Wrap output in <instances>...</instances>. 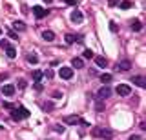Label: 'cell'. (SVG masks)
I'll use <instances>...</instances> for the list:
<instances>
[{
    "label": "cell",
    "instance_id": "obj_1",
    "mask_svg": "<svg viewBox=\"0 0 146 140\" xmlns=\"http://www.w3.org/2000/svg\"><path fill=\"white\" fill-rule=\"evenodd\" d=\"M91 137L99 138V140H111L113 138V131L108 128H102V126H95L91 129Z\"/></svg>",
    "mask_w": 146,
    "mask_h": 140
},
{
    "label": "cell",
    "instance_id": "obj_2",
    "mask_svg": "<svg viewBox=\"0 0 146 140\" xmlns=\"http://www.w3.org/2000/svg\"><path fill=\"white\" fill-rule=\"evenodd\" d=\"M27 116H29V111H27L26 107H18V109L13 107V109H11V118L17 120V122L22 120V118H27Z\"/></svg>",
    "mask_w": 146,
    "mask_h": 140
},
{
    "label": "cell",
    "instance_id": "obj_3",
    "mask_svg": "<svg viewBox=\"0 0 146 140\" xmlns=\"http://www.w3.org/2000/svg\"><path fill=\"white\" fill-rule=\"evenodd\" d=\"M115 93L119 97H128V95H131V87L128 84H119L115 87Z\"/></svg>",
    "mask_w": 146,
    "mask_h": 140
},
{
    "label": "cell",
    "instance_id": "obj_4",
    "mask_svg": "<svg viewBox=\"0 0 146 140\" xmlns=\"http://www.w3.org/2000/svg\"><path fill=\"white\" fill-rule=\"evenodd\" d=\"M111 97V89L108 87V85H102V87L97 91V98L99 100H106V98H110Z\"/></svg>",
    "mask_w": 146,
    "mask_h": 140
},
{
    "label": "cell",
    "instance_id": "obj_5",
    "mask_svg": "<svg viewBox=\"0 0 146 140\" xmlns=\"http://www.w3.org/2000/svg\"><path fill=\"white\" fill-rule=\"evenodd\" d=\"M31 11H33V15H35V18H44L46 15H48V9L46 7H42V6H33L31 7Z\"/></svg>",
    "mask_w": 146,
    "mask_h": 140
},
{
    "label": "cell",
    "instance_id": "obj_6",
    "mask_svg": "<svg viewBox=\"0 0 146 140\" xmlns=\"http://www.w3.org/2000/svg\"><path fill=\"white\" fill-rule=\"evenodd\" d=\"M58 76H60V78H64V80H70L71 76H73V69H71V67H60Z\"/></svg>",
    "mask_w": 146,
    "mask_h": 140
},
{
    "label": "cell",
    "instance_id": "obj_7",
    "mask_svg": "<svg viewBox=\"0 0 146 140\" xmlns=\"http://www.w3.org/2000/svg\"><path fill=\"white\" fill-rule=\"evenodd\" d=\"M82 20H84V15H82L79 9H75L71 13V22L73 24H82Z\"/></svg>",
    "mask_w": 146,
    "mask_h": 140
},
{
    "label": "cell",
    "instance_id": "obj_8",
    "mask_svg": "<svg viewBox=\"0 0 146 140\" xmlns=\"http://www.w3.org/2000/svg\"><path fill=\"white\" fill-rule=\"evenodd\" d=\"M79 116L77 115H68V116H64V124H68V126H75V124H79Z\"/></svg>",
    "mask_w": 146,
    "mask_h": 140
},
{
    "label": "cell",
    "instance_id": "obj_9",
    "mask_svg": "<svg viewBox=\"0 0 146 140\" xmlns=\"http://www.w3.org/2000/svg\"><path fill=\"white\" fill-rule=\"evenodd\" d=\"M2 95H6V97H13V95H15V85H11V84L2 85Z\"/></svg>",
    "mask_w": 146,
    "mask_h": 140
},
{
    "label": "cell",
    "instance_id": "obj_10",
    "mask_svg": "<svg viewBox=\"0 0 146 140\" xmlns=\"http://www.w3.org/2000/svg\"><path fill=\"white\" fill-rule=\"evenodd\" d=\"M130 67H131V62L130 60H121L117 64V69L119 71H130Z\"/></svg>",
    "mask_w": 146,
    "mask_h": 140
},
{
    "label": "cell",
    "instance_id": "obj_11",
    "mask_svg": "<svg viewBox=\"0 0 146 140\" xmlns=\"http://www.w3.org/2000/svg\"><path fill=\"white\" fill-rule=\"evenodd\" d=\"M80 38V35H71V33H68L66 37H64V40H66V44L68 46H71V44H75L77 40Z\"/></svg>",
    "mask_w": 146,
    "mask_h": 140
},
{
    "label": "cell",
    "instance_id": "obj_12",
    "mask_svg": "<svg viewBox=\"0 0 146 140\" xmlns=\"http://www.w3.org/2000/svg\"><path fill=\"white\" fill-rule=\"evenodd\" d=\"M131 80H133V84L135 85H139V87H146V82H144V76H141V75H137V76H133V78H131Z\"/></svg>",
    "mask_w": 146,
    "mask_h": 140
},
{
    "label": "cell",
    "instance_id": "obj_13",
    "mask_svg": "<svg viewBox=\"0 0 146 140\" xmlns=\"http://www.w3.org/2000/svg\"><path fill=\"white\" fill-rule=\"evenodd\" d=\"M71 66L75 67V69H82V67H84V60H82V58H79V57H75L71 60Z\"/></svg>",
    "mask_w": 146,
    "mask_h": 140
},
{
    "label": "cell",
    "instance_id": "obj_14",
    "mask_svg": "<svg viewBox=\"0 0 146 140\" xmlns=\"http://www.w3.org/2000/svg\"><path fill=\"white\" fill-rule=\"evenodd\" d=\"M42 38L46 40V42H53V40H55V33H53V31H42Z\"/></svg>",
    "mask_w": 146,
    "mask_h": 140
},
{
    "label": "cell",
    "instance_id": "obj_15",
    "mask_svg": "<svg viewBox=\"0 0 146 140\" xmlns=\"http://www.w3.org/2000/svg\"><path fill=\"white\" fill-rule=\"evenodd\" d=\"M42 78H44V73H42L40 69H35V71H33V82H35V84H38Z\"/></svg>",
    "mask_w": 146,
    "mask_h": 140
},
{
    "label": "cell",
    "instance_id": "obj_16",
    "mask_svg": "<svg viewBox=\"0 0 146 140\" xmlns=\"http://www.w3.org/2000/svg\"><path fill=\"white\" fill-rule=\"evenodd\" d=\"M6 57H7V58H15V57H17V49L13 47V46H7V47H6Z\"/></svg>",
    "mask_w": 146,
    "mask_h": 140
},
{
    "label": "cell",
    "instance_id": "obj_17",
    "mask_svg": "<svg viewBox=\"0 0 146 140\" xmlns=\"http://www.w3.org/2000/svg\"><path fill=\"white\" fill-rule=\"evenodd\" d=\"M104 109H106V106H104V100H95V111H99V113H102Z\"/></svg>",
    "mask_w": 146,
    "mask_h": 140
},
{
    "label": "cell",
    "instance_id": "obj_18",
    "mask_svg": "<svg viewBox=\"0 0 146 140\" xmlns=\"http://www.w3.org/2000/svg\"><path fill=\"white\" fill-rule=\"evenodd\" d=\"M93 58H95V62H97L99 67H106V66H108V60H106L104 57H93Z\"/></svg>",
    "mask_w": 146,
    "mask_h": 140
},
{
    "label": "cell",
    "instance_id": "obj_19",
    "mask_svg": "<svg viewBox=\"0 0 146 140\" xmlns=\"http://www.w3.org/2000/svg\"><path fill=\"white\" fill-rule=\"evenodd\" d=\"M26 60L29 62V64H36V62H38V57H36L35 53H27V55H26Z\"/></svg>",
    "mask_w": 146,
    "mask_h": 140
},
{
    "label": "cell",
    "instance_id": "obj_20",
    "mask_svg": "<svg viewBox=\"0 0 146 140\" xmlns=\"http://www.w3.org/2000/svg\"><path fill=\"white\" fill-rule=\"evenodd\" d=\"M111 78H113V76L110 75V73H104V75H100V82H102L104 85H108L110 82H111Z\"/></svg>",
    "mask_w": 146,
    "mask_h": 140
},
{
    "label": "cell",
    "instance_id": "obj_21",
    "mask_svg": "<svg viewBox=\"0 0 146 140\" xmlns=\"http://www.w3.org/2000/svg\"><path fill=\"white\" fill-rule=\"evenodd\" d=\"M13 29L15 31H26V24H22V22H13Z\"/></svg>",
    "mask_w": 146,
    "mask_h": 140
},
{
    "label": "cell",
    "instance_id": "obj_22",
    "mask_svg": "<svg viewBox=\"0 0 146 140\" xmlns=\"http://www.w3.org/2000/svg\"><path fill=\"white\" fill-rule=\"evenodd\" d=\"M141 29H143V22L133 20V24H131V31H141Z\"/></svg>",
    "mask_w": 146,
    "mask_h": 140
},
{
    "label": "cell",
    "instance_id": "obj_23",
    "mask_svg": "<svg viewBox=\"0 0 146 140\" xmlns=\"http://www.w3.org/2000/svg\"><path fill=\"white\" fill-rule=\"evenodd\" d=\"M130 7H131L130 0H122V2H121V9H130Z\"/></svg>",
    "mask_w": 146,
    "mask_h": 140
},
{
    "label": "cell",
    "instance_id": "obj_24",
    "mask_svg": "<svg viewBox=\"0 0 146 140\" xmlns=\"http://www.w3.org/2000/svg\"><path fill=\"white\" fill-rule=\"evenodd\" d=\"M82 57H84V58H93L95 55H93V51H90V49H86V51L82 53Z\"/></svg>",
    "mask_w": 146,
    "mask_h": 140
},
{
    "label": "cell",
    "instance_id": "obj_25",
    "mask_svg": "<svg viewBox=\"0 0 146 140\" xmlns=\"http://www.w3.org/2000/svg\"><path fill=\"white\" fill-rule=\"evenodd\" d=\"M42 107H44V111H51V109H53V104H51V102H46Z\"/></svg>",
    "mask_w": 146,
    "mask_h": 140
},
{
    "label": "cell",
    "instance_id": "obj_26",
    "mask_svg": "<svg viewBox=\"0 0 146 140\" xmlns=\"http://www.w3.org/2000/svg\"><path fill=\"white\" fill-rule=\"evenodd\" d=\"M26 87H27L26 80H18V89H26Z\"/></svg>",
    "mask_w": 146,
    "mask_h": 140
},
{
    "label": "cell",
    "instance_id": "obj_27",
    "mask_svg": "<svg viewBox=\"0 0 146 140\" xmlns=\"http://www.w3.org/2000/svg\"><path fill=\"white\" fill-rule=\"evenodd\" d=\"M2 107H4V109H13L15 106H13L11 102H4V104H2Z\"/></svg>",
    "mask_w": 146,
    "mask_h": 140
},
{
    "label": "cell",
    "instance_id": "obj_28",
    "mask_svg": "<svg viewBox=\"0 0 146 140\" xmlns=\"http://www.w3.org/2000/svg\"><path fill=\"white\" fill-rule=\"evenodd\" d=\"M7 37L11 38V40H17V38H18V35L15 33V31H9V33H7Z\"/></svg>",
    "mask_w": 146,
    "mask_h": 140
},
{
    "label": "cell",
    "instance_id": "obj_29",
    "mask_svg": "<svg viewBox=\"0 0 146 140\" xmlns=\"http://www.w3.org/2000/svg\"><path fill=\"white\" fill-rule=\"evenodd\" d=\"M64 4H68V6H75V7H77V4H79V2H77V0H64Z\"/></svg>",
    "mask_w": 146,
    "mask_h": 140
},
{
    "label": "cell",
    "instance_id": "obj_30",
    "mask_svg": "<svg viewBox=\"0 0 146 140\" xmlns=\"http://www.w3.org/2000/svg\"><path fill=\"white\" fill-rule=\"evenodd\" d=\"M108 6H110V7H115V6H119V0H108Z\"/></svg>",
    "mask_w": 146,
    "mask_h": 140
},
{
    "label": "cell",
    "instance_id": "obj_31",
    "mask_svg": "<svg viewBox=\"0 0 146 140\" xmlns=\"http://www.w3.org/2000/svg\"><path fill=\"white\" fill-rule=\"evenodd\" d=\"M110 29H111L113 33H117V24L115 22H110Z\"/></svg>",
    "mask_w": 146,
    "mask_h": 140
},
{
    "label": "cell",
    "instance_id": "obj_32",
    "mask_svg": "<svg viewBox=\"0 0 146 140\" xmlns=\"http://www.w3.org/2000/svg\"><path fill=\"white\" fill-rule=\"evenodd\" d=\"M7 46H9V44H7V40H6V38H2V40H0V47H4V49H6Z\"/></svg>",
    "mask_w": 146,
    "mask_h": 140
},
{
    "label": "cell",
    "instance_id": "obj_33",
    "mask_svg": "<svg viewBox=\"0 0 146 140\" xmlns=\"http://www.w3.org/2000/svg\"><path fill=\"white\" fill-rule=\"evenodd\" d=\"M44 76H46V78H53V71H51V69H48V71L44 73Z\"/></svg>",
    "mask_w": 146,
    "mask_h": 140
},
{
    "label": "cell",
    "instance_id": "obj_34",
    "mask_svg": "<svg viewBox=\"0 0 146 140\" xmlns=\"http://www.w3.org/2000/svg\"><path fill=\"white\" fill-rule=\"evenodd\" d=\"M51 97H53V98H60V97H62V93H60V91H53Z\"/></svg>",
    "mask_w": 146,
    "mask_h": 140
},
{
    "label": "cell",
    "instance_id": "obj_35",
    "mask_svg": "<svg viewBox=\"0 0 146 140\" xmlns=\"http://www.w3.org/2000/svg\"><path fill=\"white\" fill-rule=\"evenodd\" d=\"M55 131H57V133H64V128L62 126H55Z\"/></svg>",
    "mask_w": 146,
    "mask_h": 140
},
{
    "label": "cell",
    "instance_id": "obj_36",
    "mask_svg": "<svg viewBox=\"0 0 146 140\" xmlns=\"http://www.w3.org/2000/svg\"><path fill=\"white\" fill-rule=\"evenodd\" d=\"M35 89H36V91H42V84H40V82L35 84Z\"/></svg>",
    "mask_w": 146,
    "mask_h": 140
},
{
    "label": "cell",
    "instance_id": "obj_37",
    "mask_svg": "<svg viewBox=\"0 0 146 140\" xmlns=\"http://www.w3.org/2000/svg\"><path fill=\"white\" fill-rule=\"evenodd\" d=\"M128 140H141V138H139V137H137V135H131V137H130V138H128Z\"/></svg>",
    "mask_w": 146,
    "mask_h": 140
},
{
    "label": "cell",
    "instance_id": "obj_38",
    "mask_svg": "<svg viewBox=\"0 0 146 140\" xmlns=\"http://www.w3.org/2000/svg\"><path fill=\"white\" fill-rule=\"evenodd\" d=\"M0 131H2V126H0Z\"/></svg>",
    "mask_w": 146,
    "mask_h": 140
}]
</instances>
